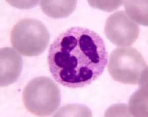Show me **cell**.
<instances>
[{
	"instance_id": "cell-1",
	"label": "cell",
	"mask_w": 148,
	"mask_h": 117,
	"mask_svg": "<svg viewBox=\"0 0 148 117\" xmlns=\"http://www.w3.org/2000/svg\"><path fill=\"white\" fill-rule=\"evenodd\" d=\"M103 39L83 27H72L57 37L49 49V70L56 81L71 88L89 85L101 76L108 63Z\"/></svg>"
},
{
	"instance_id": "cell-2",
	"label": "cell",
	"mask_w": 148,
	"mask_h": 117,
	"mask_svg": "<svg viewBox=\"0 0 148 117\" xmlns=\"http://www.w3.org/2000/svg\"><path fill=\"white\" fill-rule=\"evenodd\" d=\"M147 67L144 58L136 49L120 47L111 52L108 71L117 82L147 87Z\"/></svg>"
},
{
	"instance_id": "cell-3",
	"label": "cell",
	"mask_w": 148,
	"mask_h": 117,
	"mask_svg": "<svg viewBox=\"0 0 148 117\" xmlns=\"http://www.w3.org/2000/svg\"><path fill=\"white\" fill-rule=\"evenodd\" d=\"M22 100L28 112L39 117H47L53 114L60 105V90L51 78L40 77L27 84Z\"/></svg>"
},
{
	"instance_id": "cell-4",
	"label": "cell",
	"mask_w": 148,
	"mask_h": 117,
	"mask_svg": "<svg viewBox=\"0 0 148 117\" xmlns=\"http://www.w3.org/2000/svg\"><path fill=\"white\" fill-rule=\"evenodd\" d=\"M50 34L40 20L25 18L14 26L10 41L14 49L25 56H36L43 53L49 45Z\"/></svg>"
},
{
	"instance_id": "cell-5",
	"label": "cell",
	"mask_w": 148,
	"mask_h": 117,
	"mask_svg": "<svg viewBox=\"0 0 148 117\" xmlns=\"http://www.w3.org/2000/svg\"><path fill=\"white\" fill-rule=\"evenodd\" d=\"M107 38L113 44L119 47L132 45L137 40L140 28L123 10L114 12L108 17L105 26Z\"/></svg>"
},
{
	"instance_id": "cell-6",
	"label": "cell",
	"mask_w": 148,
	"mask_h": 117,
	"mask_svg": "<svg viewBox=\"0 0 148 117\" xmlns=\"http://www.w3.org/2000/svg\"><path fill=\"white\" fill-rule=\"evenodd\" d=\"M1 87L11 85L17 81L22 69V59L18 53L10 48L0 50Z\"/></svg>"
},
{
	"instance_id": "cell-7",
	"label": "cell",
	"mask_w": 148,
	"mask_h": 117,
	"mask_svg": "<svg viewBox=\"0 0 148 117\" xmlns=\"http://www.w3.org/2000/svg\"><path fill=\"white\" fill-rule=\"evenodd\" d=\"M40 9L47 16L63 18L69 16L76 9L77 1H40Z\"/></svg>"
},
{
	"instance_id": "cell-8",
	"label": "cell",
	"mask_w": 148,
	"mask_h": 117,
	"mask_svg": "<svg viewBox=\"0 0 148 117\" xmlns=\"http://www.w3.org/2000/svg\"><path fill=\"white\" fill-rule=\"evenodd\" d=\"M123 4L126 13L140 25L148 26V1H124Z\"/></svg>"
},
{
	"instance_id": "cell-9",
	"label": "cell",
	"mask_w": 148,
	"mask_h": 117,
	"mask_svg": "<svg viewBox=\"0 0 148 117\" xmlns=\"http://www.w3.org/2000/svg\"><path fill=\"white\" fill-rule=\"evenodd\" d=\"M140 87L130 98L128 109L132 116L148 117L147 87Z\"/></svg>"
},
{
	"instance_id": "cell-10",
	"label": "cell",
	"mask_w": 148,
	"mask_h": 117,
	"mask_svg": "<svg viewBox=\"0 0 148 117\" xmlns=\"http://www.w3.org/2000/svg\"><path fill=\"white\" fill-rule=\"evenodd\" d=\"M123 1H88L89 5L96 9L111 12L116 10L123 4Z\"/></svg>"
},
{
	"instance_id": "cell-11",
	"label": "cell",
	"mask_w": 148,
	"mask_h": 117,
	"mask_svg": "<svg viewBox=\"0 0 148 117\" xmlns=\"http://www.w3.org/2000/svg\"><path fill=\"white\" fill-rule=\"evenodd\" d=\"M10 5H13L14 7H19V9H29V7L35 6L37 5V3H38V1H29L27 3L25 4H23L20 3H18V1H7Z\"/></svg>"
}]
</instances>
